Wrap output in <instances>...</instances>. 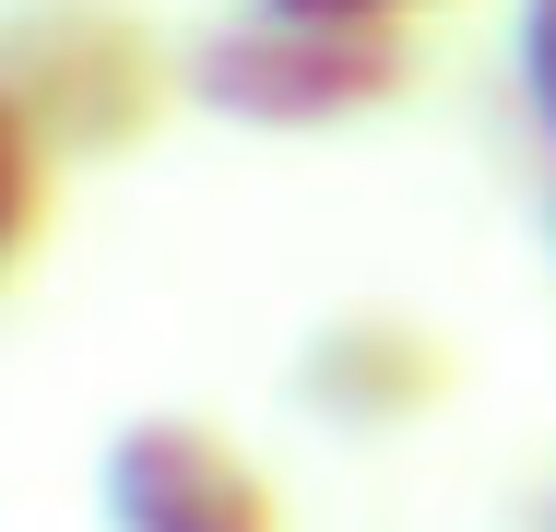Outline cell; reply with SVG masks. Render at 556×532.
Returning a JSON list of instances; mask_svg holds the SVG:
<instances>
[{
    "label": "cell",
    "instance_id": "cell-1",
    "mask_svg": "<svg viewBox=\"0 0 556 532\" xmlns=\"http://www.w3.org/2000/svg\"><path fill=\"white\" fill-rule=\"evenodd\" d=\"M190 106V48L130 0H12L0 12V130L48 166H118Z\"/></svg>",
    "mask_w": 556,
    "mask_h": 532
},
{
    "label": "cell",
    "instance_id": "cell-2",
    "mask_svg": "<svg viewBox=\"0 0 556 532\" xmlns=\"http://www.w3.org/2000/svg\"><path fill=\"white\" fill-rule=\"evenodd\" d=\"M415 96V24H320V12H273L237 0L190 36V106L237 130H355L379 106Z\"/></svg>",
    "mask_w": 556,
    "mask_h": 532
},
{
    "label": "cell",
    "instance_id": "cell-3",
    "mask_svg": "<svg viewBox=\"0 0 556 532\" xmlns=\"http://www.w3.org/2000/svg\"><path fill=\"white\" fill-rule=\"evenodd\" d=\"M450 391H462V343L415 308H332L285 355V403L332 438H403L450 415Z\"/></svg>",
    "mask_w": 556,
    "mask_h": 532
},
{
    "label": "cell",
    "instance_id": "cell-4",
    "mask_svg": "<svg viewBox=\"0 0 556 532\" xmlns=\"http://www.w3.org/2000/svg\"><path fill=\"white\" fill-rule=\"evenodd\" d=\"M96 532H285V485L202 415H130L96 461Z\"/></svg>",
    "mask_w": 556,
    "mask_h": 532
},
{
    "label": "cell",
    "instance_id": "cell-5",
    "mask_svg": "<svg viewBox=\"0 0 556 532\" xmlns=\"http://www.w3.org/2000/svg\"><path fill=\"white\" fill-rule=\"evenodd\" d=\"M509 48H521V106H533V130L556 142V0H521Z\"/></svg>",
    "mask_w": 556,
    "mask_h": 532
},
{
    "label": "cell",
    "instance_id": "cell-6",
    "mask_svg": "<svg viewBox=\"0 0 556 532\" xmlns=\"http://www.w3.org/2000/svg\"><path fill=\"white\" fill-rule=\"evenodd\" d=\"M273 12H320V24H415L439 0H273Z\"/></svg>",
    "mask_w": 556,
    "mask_h": 532
}]
</instances>
